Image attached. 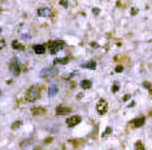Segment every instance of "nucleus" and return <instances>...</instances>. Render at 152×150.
<instances>
[{"label": "nucleus", "instance_id": "nucleus-1", "mask_svg": "<svg viewBox=\"0 0 152 150\" xmlns=\"http://www.w3.org/2000/svg\"><path fill=\"white\" fill-rule=\"evenodd\" d=\"M40 96V89L38 85H31L26 92V100L29 102H34L35 100H38Z\"/></svg>", "mask_w": 152, "mask_h": 150}, {"label": "nucleus", "instance_id": "nucleus-2", "mask_svg": "<svg viewBox=\"0 0 152 150\" xmlns=\"http://www.w3.org/2000/svg\"><path fill=\"white\" fill-rule=\"evenodd\" d=\"M48 47H50V52L52 54L57 53V52H60L61 49H63L64 47V41L63 40H55V41H51L50 44H48Z\"/></svg>", "mask_w": 152, "mask_h": 150}, {"label": "nucleus", "instance_id": "nucleus-3", "mask_svg": "<svg viewBox=\"0 0 152 150\" xmlns=\"http://www.w3.org/2000/svg\"><path fill=\"white\" fill-rule=\"evenodd\" d=\"M57 72H59V70L56 67H47V69H43L39 75L42 78H53L57 75Z\"/></svg>", "mask_w": 152, "mask_h": 150}, {"label": "nucleus", "instance_id": "nucleus-4", "mask_svg": "<svg viewBox=\"0 0 152 150\" xmlns=\"http://www.w3.org/2000/svg\"><path fill=\"white\" fill-rule=\"evenodd\" d=\"M9 70H11V72L14 75V76H18L20 74H21V67H20L18 62H17L16 58H13L11 62H9Z\"/></svg>", "mask_w": 152, "mask_h": 150}, {"label": "nucleus", "instance_id": "nucleus-5", "mask_svg": "<svg viewBox=\"0 0 152 150\" xmlns=\"http://www.w3.org/2000/svg\"><path fill=\"white\" fill-rule=\"evenodd\" d=\"M107 110H108L107 101H105V100H100L99 102H97V105H96V111L100 114V115H104V114L107 113Z\"/></svg>", "mask_w": 152, "mask_h": 150}, {"label": "nucleus", "instance_id": "nucleus-6", "mask_svg": "<svg viewBox=\"0 0 152 150\" xmlns=\"http://www.w3.org/2000/svg\"><path fill=\"white\" fill-rule=\"evenodd\" d=\"M82 119H81V116L79 115H73V116H70V118H68L66 119V126L68 127H76L77 124H79V122H81Z\"/></svg>", "mask_w": 152, "mask_h": 150}, {"label": "nucleus", "instance_id": "nucleus-7", "mask_svg": "<svg viewBox=\"0 0 152 150\" xmlns=\"http://www.w3.org/2000/svg\"><path fill=\"white\" fill-rule=\"evenodd\" d=\"M38 16H40V17H50L51 14H52V10H51V8L48 7H42L38 9Z\"/></svg>", "mask_w": 152, "mask_h": 150}, {"label": "nucleus", "instance_id": "nucleus-8", "mask_svg": "<svg viewBox=\"0 0 152 150\" xmlns=\"http://www.w3.org/2000/svg\"><path fill=\"white\" fill-rule=\"evenodd\" d=\"M70 113V107L68 106H64V105H59L56 107V114L57 115H66V114Z\"/></svg>", "mask_w": 152, "mask_h": 150}, {"label": "nucleus", "instance_id": "nucleus-9", "mask_svg": "<svg viewBox=\"0 0 152 150\" xmlns=\"http://www.w3.org/2000/svg\"><path fill=\"white\" fill-rule=\"evenodd\" d=\"M144 124V118L143 116H140V118H135L133 122H131V127H134V128H139V127H142Z\"/></svg>", "mask_w": 152, "mask_h": 150}, {"label": "nucleus", "instance_id": "nucleus-10", "mask_svg": "<svg viewBox=\"0 0 152 150\" xmlns=\"http://www.w3.org/2000/svg\"><path fill=\"white\" fill-rule=\"evenodd\" d=\"M31 114H33V115H43V114H46V109L42 107V106L33 107L31 109Z\"/></svg>", "mask_w": 152, "mask_h": 150}, {"label": "nucleus", "instance_id": "nucleus-11", "mask_svg": "<svg viewBox=\"0 0 152 150\" xmlns=\"http://www.w3.org/2000/svg\"><path fill=\"white\" fill-rule=\"evenodd\" d=\"M34 52L37 54H44L46 53V48H44V45H34Z\"/></svg>", "mask_w": 152, "mask_h": 150}, {"label": "nucleus", "instance_id": "nucleus-12", "mask_svg": "<svg viewBox=\"0 0 152 150\" xmlns=\"http://www.w3.org/2000/svg\"><path fill=\"white\" fill-rule=\"evenodd\" d=\"M91 80H89V79H85V80H82L81 82V88L82 89H89L90 87H91Z\"/></svg>", "mask_w": 152, "mask_h": 150}, {"label": "nucleus", "instance_id": "nucleus-13", "mask_svg": "<svg viewBox=\"0 0 152 150\" xmlns=\"http://www.w3.org/2000/svg\"><path fill=\"white\" fill-rule=\"evenodd\" d=\"M69 61H70V59H69L68 57H63V58L55 59V65H66Z\"/></svg>", "mask_w": 152, "mask_h": 150}, {"label": "nucleus", "instance_id": "nucleus-14", "mask_svg": "<svg viewBox=\"0 0 152 150\" xmlns=\"http://www.w3.org/2000/svg\"><path fill=\"white\" fill-rule=\"evenodd\" d=\"M12 47H13V49H18V51H24L25 49V47L17 40H14L13 43H12Z\"/></svg>", "mask_w": 152, "mask_h": 150}, {"label": "nucleus", "instance_id": "nucleus-15", "mask_svg": "<svg viewBox=\"0 0 152 150\" xmlns=\"http://www.w3.org/2000/svg\"><path fill=\"white\" fill-rule=\"evenodd\" d=\"M56 93H57V87H56L55 84L51 85V87L48 88V96H55Z\"/></svg>", "mask_w": 152, "mask_h": 150}, {"label": "nucleus", "instance_id": "nucleus-16", "mask_svg": "<svg viewBox=\"0 0 152 150\" xmlns=\"http://www.w3.org/2000/svg\"><path fill=\"white\" fill-rule=\"evenodd\" d=\"M82 66H83V67H87V69L95 70V67H96V62H95V61H91V62H87V64H83Z\"/></svg>", "mask_w": 152, "mask_h": 150}, {"label": "nucleus", "instance_id": "nucleus-17", "mask_svg": "<svg viewBox=\"0 0 152 150\" xmlns=\"http://www.w3.org/2000/svg\"><path fill=\"white\" fill-rule=\"evenodd\" d=\"M134 147H135V150H144V145L142 144V141H136Z\"/></svg>", "mask_w": 152, "mask_h": 150}, {"label": "nucleus", "instance_id": "nucleus-18", "mask_svg": "<svg viewBox=\"0 0 152 150\" xmlns=\"http://www.w3.org/2000/svg\"><path fill=\"white\" fill-rule=\"evenodd\" d=\"M21 126H22V122L21 120H17V122H14V123L12 124V129H17V128H20Z\"/></svg>", "mask_w": 152, "mask_h": 150}, {"label": "nucleus", "instance_id": "nucleus-19", "mask_svg": "<svg viewBox=\"0 0 152 150\" xmlns=\"http://www.w3.org/2000/svg\"><path fill=\"white\" fill-rule=\"evenodd\" d=\"M109 133H112V128L110 127H107V129H105V132L103 133V137H105V136H108Z\"/></svg>", "mask_w": 152, "mask_h": 150}, {"label": "nucleus", "instance_id": "nucleus-20", "mask_svg": "<svg viewBox=\"0 0 152 150\" xmlns=\"http://www.w3.org/2000/svg\"><path fill=\"white\" fill-rule=\"evenodd\" d=\"M4 47H5V40L0 39V51H1V49H4Z\"/></svg>", "mask_w": 152, "mask_h": 150}, {"label": "nucleus", "instance_id": "nucleus-21", "mask_svg": "<svg viewBox=\"0 0 152 150\" xmlns=\"http://www.w3.org/2000/svg\"><path fill=\"white\" fill-rule=\"evenodd\" d=\"M123 71V67L122 66H117L116 67V72H122Z\"/></svg>", "mask_w": 152, "mask_h": 150}, {"label": "nucleus", "instance_id": "nucleus-22", "mask_svg": "<svg viewBox=\"0 0 152 150\" xmlns=\"http://www.w3.org/2000/svg\"><path fill=\"white\" fill-rule=\"evenodd\" d=\"M52 140H53L52 137H48V139H46V140H44V144H50V142L52 141Z\"/></svg>", "mask_w": 152, "mask_h": 150}, {"label": "nucleus", "instance_id": "nucleus-23", "mask_svg": "<svg viewBox=\"0 0 152 150\" xmlns=\"http://www.w3.org/2000/svg\"><path fill=\"white\" fill-rule=\"evenodd\" d=\"M118 91V84H115L113 85V92H117Z\"/></svg>", "mask_w": 152, "mask_h": 150}, {"label": "nucleus", "instance_id": "nucleus-24", "mask_svg": "<svg viewBox=\"0 0 152 150\" xmlns=\"http://www.w3.org/2000/svg\"><path fill=\"white\" fill-rule=\"evenodd\" d=\"M60 4L63 5L64 8H66V7H68V3H66V1H60Z\"/></svg>", "mask_w": 152, "mask_h": 150}, {"label": "nucleus", "instance_id": "nucleus-25", "mask_svg": "<svg viewBox=\"0 0 152 150\" xmlns=\"http://www.w3.org/2000/svg\"><path fill=\"white\" fill-rule=\"evenodd\" d=\"M92 12H94V14H99V9H97V8H94Z\"/></svg>", "mask_w": 152, "mask_h": 150}, {"label": "nucleus", "instance_id": "nucleus-26", "mask_svg": "<svg viewBox=\"0 0 152 150\" xmlns=\"http://www.w3.org/2000/svg\"><path fill=\"white\" fill-rule=\"evenodd\" d=\"M34 150H40V147H35V149Z\"/></svg>", "mask_w": 152, "mask_h": 150}, {"label": "nucleus", "instance_id": "nucleus-27", "mask_svg": "<svg viewBox=\"0 0 152 150\" xmlns=\"http://www.w3.org/2000/svg\"><path fill=\"white\" fill-rule=\"evenodd\" d=\"M0 96H1V91H0Z\"/></svg>", "mask_w": 152, "mask_h": 150}, {"label": "nucleus", "instance_id": "nucleus-28", "mask_svg": "<svg viewBox=\"0 0 152 150\" xmlns=\"http://www.w3.org/2000/svg\"><path fill=\"white\" fill-rule=\"evenodd\" d=\"M0 32H1V30H0Z\"/></svg>", "mask_w": 152, "mask_h": 150}]
</instances>
